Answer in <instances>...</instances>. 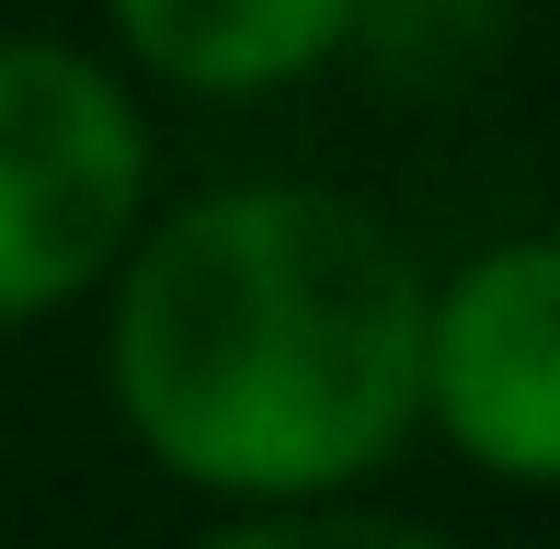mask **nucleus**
I'll return each mask as SVG.
<instances>
[{"mask_svg": "<svg viewBox=\"0 0 560 549\" xmlns=\"http://www.w3.org/2000/svg\"><path fill=\"white\" fill-rule=\"evenodd\" d=\"M423 264L332 184H229L126 241L104 378L172 481L218 504H343L423 423Z\"/></svg>", "mask_w": 560, "mask_h": 549, "instance_id": "f257e3e1", "label": "nucleus"}, {"mask_svg": "<svg viewBox=\"0 0 560 549\" xmlns=\"http://www.w3.org/2000/svg\"><path fill=\"white\" fill-rule=\"evenodd\" d=\"M149 230V127L104 58L0 35V320L92 297Z\"/></svg>", "mask_w": 560, "mask_h": 549, "instance_id": "f03ea898", "label": "nucleus"}, {"mask_svg": "<svg viewBox=\"0 0 560 549\" xmlns=\"http://www.w3.org/2000/svg\"><path fill=\"white\" fill-rule=\"evenodd\" d=\"M412 401L503 492L560 481V253L549 241H492V253L423 274Z\"/></svg>", "mask_w": 560, "mask_h": 549, "instance_id": "7ed1b4c3", "label": "nucleus"}, {"mask_svg": "<svg viewBox=\"0 0 560 549\" xmlns=\"http://www.w3.org/2000/svg\"><path fill=\"white\" fill-rule=\"evenodd\" d=\"M126 58L207 104H264L354 46V0H104Z\"/></svg>", "mask_w": 560, "mask_h": 549, "instance_id": "20e7f679", "label": "nucleus"}, {"mask_svg": "<svg viewBox=\"0 0 560 549\" xmlns=\"http://www.w3.org/2000/svg\"><path fill=\"white\" fill-rule=\"evenodd\" d=\"M515 23V0H354V46L377 69H400L412 92H446V81H480Z\"/></svg>", "mask_w": 560, "mask_h": 549, "instance_id": "39448f33", "label": "nucleus"}, {"mask_svg": "<svg viewBox=\"0 0 560 549\" xmlns=\"http://www.w3.org/2000/svg\"><path fill=\"white\" fill-rule=\"evenodd\" d=\"M195 549H457L446 527H423V515H377V504H264L241 515V527L195 538Z\"/></svg>", "mask_w": 560, "mask_h": 549, "instance_id": "423d86ee", "label": "nucleus"}]
</instances>
